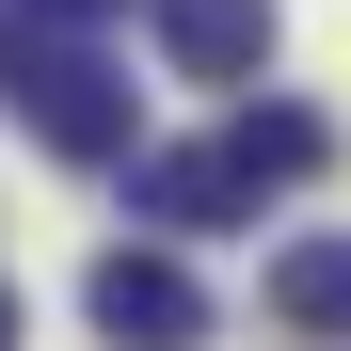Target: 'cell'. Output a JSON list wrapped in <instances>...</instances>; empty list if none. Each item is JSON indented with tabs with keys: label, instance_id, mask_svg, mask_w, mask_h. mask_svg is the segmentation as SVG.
Masks as SVG:
<instances>
[{
	"label": "cell",
	"instance_id": "52a82bcc",
	"mask_svg": "<svg viewBox=\"0 0 351 351\" xmlns=\"http://www.w3.org/2000/svg\"><path fill=\"white\" fill-rule=\"evenodd\" d=\"M32 16H48V32H96V16H112V0H32Z\"/></svg>",
	"mask_w": 351,
	"mask_h": 351
},
{
	"label": "cell",
	"instance_id": "5b68a950",
	"mask_svg": "<svg viewBox=\"0 0 351 351\" xmlns=\"http://www.w3.org/2000/svg\"><path fill=\"white\" fill-rule=\"evenodd\" d=\"M223 160H240L256 192H304V176L335 160V128H319L304 96H256V112H223Z\"/></svg>",
	"mask_w": 351,
	"mask_h": 351
},
{
	"label": "cell",
	"instance_id": "6da1fadb",
	"mask_svg": "<svg viewBox=\"0 0 351 351\" xmlns=\"http://www.w3.org/2000/svg\"><path fill=\"white\" fill-rule=\"evenodd\" d=\"M0 96L32 112V144H48V160H128V144H144V112H128V80H112V64H96L80 32H48V48H16V64H0Z\"/></svg>",
	"mask_w": 351,
	"mask_h": 351
},
{
	"label": "cell",
	"instance_id": "3957f363",
	"mask_svg": "<svg viewBox=\"0 0 351 351\" xmlns=\"http://www.w3.org/2000/svg\"><path fill=\"white\" fill-rule=\"evenodd\" d=\"M128 208L160 223V240H208V223H256V176L223 160V128L208 144H160V160L128 144Z\"/></svg>",
	"mask_w": 351,
	"mask_h": 351
},
{
	"label": "cell",
	"instance_id": "7a4b0ae2",
	"mask_svg": "<svg viewBox=\"0 0 351 351\" xmlns=\"http://www.w3.org/2000/svg\"><path fill=\"white\" fill-rule=\"evenodd\" d=\"M80 304H96L112 351H208V287L176 271V240H112V256L80 271Z\"/></svg>",
	"mask_w": 351,
	"mask_h": 351
},
{
	"label": "cell",
	"instance_id": "9c48e42d",
	"mask_svg": "<svg viewBox=\"0 0 351 351\" xmlns=\"http://www.w3.org/2000/svg\"><path fill=\"white\" fill-rule=\"evenodd\" d=\"M0 64H16V32H0Z\"/></svg>",
	"mask_w": 351,
	"mask_h": 351
},
{
	"label": "cell",
	"instance_id": "ba28073f",
	"mask_svg": "<svg viewBox=\"0 0 351 351\" xmlns=\"http://www.w3.org/2000/svg\"><path fill=\"white\" fill-rule=\"evenodd\" d=\"M0 351H16V287H0Z\"/></svg>",
	"mask_w": 351,
	"mask_h": 351
},
{
	"label": "cell",
	"instance_id": "277c9868",
	"mask_svg": "<svg viewBox=\"0 0 351 351\" xmlns=\"http://www.w3.org/2000/svg\"><path fill=\"white\" fill-rule=\"evenodd\" d=\"M144 32H160V64L208 80V96H240L271 64V0H144Z\"/></svg>",
	"mask_w": 351,
	"mask_h": 351
},
{
	"label": "cell",
	"instance_id": "8992f818",
	"mask_svg": "<svg viewBox=\"0 0 351 351\" xmlns=\"http://www.w3.org/2000/svg\"><path fill=\"white\" fill-rule=\"evenodd\" d=\"M271 335L351 351V240H287V256H271Z\"/></svg>",
	"mask_w": 351,
	"mask_h": 351
}]
</instances>
